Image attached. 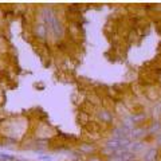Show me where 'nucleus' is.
<instances>
[{
  "label": "nucleus",
  "mask_w": 161,
  "mask_h": 161,
  "mask_svg": "<svg viewBox=\"0 0 161 161\" xmlns=\"http://www.w3.org/2000/svg\"><path fill=\"white\" fill-rule=\"evenodd\" d=\"M40 158H42V160H51L50 156H40Z\"/></svg>",
  "instance_id": "9b49d317"
},
{
  "label": "nucleus",
  "mask_w": 161,
  "mask_h": 161,
  "mask_svg": "<svg viewBox=\"0 0 161 161\" xmlns=\"http://www.w3.org/2000/svg\"><path fill=\"white\" fill-rule=\"evenodd\" d=\"M87 161H102L101 160V157H98V156H92V157H89Z\"/></svg>",
  "instance_id": "6e6552de"
},
{
  "label": "nucleus",
  "mask_w": 161,
  "mask_h": 161,
  "mask_svg": "<svg viewBox=\"0 0 161 161\" xmlns=\"http://www.w3.org/2000/svg\"><path fill=\"white\" fill-rule=\"evenodd\" d=\"M14 157L9 154H6V153H0V161H12Z\"/></svg>",
  "instance_id": "0eeeda50"
},
{
  "label": "nucleus",
  "mask_w": 161,
  "mask_h": 161,
  "mask_svg": "<svg viewBox=\"0 0 161 161\" xmlns=\"http://www.w3.org/2000/svg\"><path fill=\"white\" fill-rule=\"evenodd\" d=\"M156 144H157L158 147H161V134L157 136V138H156Z\"/></svg>",
  "instance_id": "1a4fd4ad"
},
{
  "label": "nucleus",
  "mask_w": 161,
  "mask_h": 161,
  "mask_svg": "<svg viewBox=\"0 0 161 161\" xmlns=\"http://www.w3.org/2000/svg\"><path fill=\"white\" fill-rule=\"evenodd\" d=\"M94 149H95L94 145H90V144H83V145H80V148H79V150L83 153H92Z\"/></svg>",
  "instance_id": "423d86ee"
},
{
  "label": "nucleus",
  "mask_w": 161,
  "mask_h": 161,
  "mask_svg": "<svg viewBox=\"0 0 161 161\" xmlns=\"http://www.w3.org/2000/svg\"><path fill=\"white\" fill-rule=\"evenodd\" d=\"M98 118L105 124H110L113 121V114L110 112H108V110H101L98 113Z\"/></svg>",
  "instance_id": "7ed1b4c3"
},
{
  "label": "nucleus",
  "mask_w": 161,
  "mask_h": 161,
  "mask_svg": "<svg viewBox=\"0 0 161 161\" xmlns=\"http://www.w3.org/2000/svg\"><path fill=\"white\" fill-rule=\"evenodd\" d=\"M48 30L54 34L55 38H62L63 34H64V27H63V24H62V22H60V20H59L57 16H55V18L53 19V22L48 24Z\"/></svg>",
  "instance_id": "f257e3e1"
},
{
  "label": "nucleus",
  "mask_w": 161,
  "mask_h": 161,
  "mask_svg": "<svg viewBox=\"0 0 161 161\" xmlns=\"http://www.w3.org/2000/svg\"><path fill=\"white\" fill-rule=\"evenodd\" d=\"M156 158H157V150L154 148L148 149L144 153V161H156Z\"/></svg>",
  "instance_id": "39448f33"
},
{
  "label": "nucleus",
  "mask_w": 161,
  "mask_h": 161,
  "mask_svg": "<svg viewBox=\"0 0 161 161\" xmlns=\"http://www.w3.org/2000/svg\"><path fill=\"white\" fill-rule=\"evenodd\" d=\"M144 149V142H141V141H132L130 142V145L128 147V150L129 152H132V153H134V152H140V150H142Z\"/></svg>",
  "instance_id": "20e7f679"
},
{
  "label": "nucleus",
  "mask_w": 161,
  "mask_h": 161,
  "mask_svg": "<svg viewBox=\"0 0 161 161\" xmlns=\"http://www.w3.org/2000/svg\"><path fill=\"white\" fill-rule=\"evenodd\" d=\"M109 161H122V160H121V157H118V156H114V157L110 158Z\"/></svg>",
  "instance_id": "9d476101"
},
{
  "label": "nucleus",
  "mask_w": 161,
  "mask_h": 161,
  "mask_svg": "<svg viewBox=\"0 0 161 161\" xmlns=\"http://www.w3.org/2000/svg\"><path fill=\"white\" fill-rule=\"evenodd\" d=\"M47 32H48V28L44 23H39V24H36V27L34 28V34L38 39H46Z\"/></svg>",
  "instance_id": "f03ea898"
}]
</instances>
